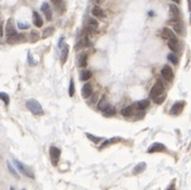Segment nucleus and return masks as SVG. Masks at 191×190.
<instances>
[{"instance_id":"obj_35","label":"nucleus","mask_w":191,"mask_h":190,"mask_svg":"<svg viewBox=\"0 0 191 190\" xmlns=\"http://www.w3.org/2000/svg\"><path fill=\"white\" fill-rule=\"evenodd\" d=\"M87 138H88L89 140H91V141H92L93 143H96V144L99 143V142L102 140L101 138H97V136H93L92 134H90V133H87Z\"/></svg>"},{"instance_id":"obj_41","label":"nucleus","mask_w":191,"mask_h":190,"mask_svg":"<svg viewBox=\"0 0 191 190\" xmlns=\"http://www.w3.org/2000/svg\"><path fill=\"white\" fill-rule=\"evenodd\" d=\"M188 7H189V11H191V0H188Z\"/></svg>"},{"instance_id":"obj_31","label":"nucleus","mask_w":191,"mask_h":190,"mask_svg":"<svg viewBox=\"0 0 191 190\" xmlns=\"http://www.w3.org/2000/svg\"><path fill=\"white\" fill-rule=\"evenodd\" d=\"M168 59H169L171 62H173L174 64H177V62H178V58H177L176 55L173 54V53H171V54L168 55Z\"/></svg>"},{"instance_id":"obj_2","label":"nucleus","mask_w":191,"mask_h":190,"mask_svg":"<svg viewBox=\"0 0 191 190\" xmlns=\"http://www.w3.org/2000/svg\"><path fill=\"white\" fill-rule=\"evenodd\" d=\"M14 164L16 166L17 170L20 171V173H23L25 176H27V177H29V178H34V175H33V173H32V171L30 170V169H28L27 167L25 166L24 163H22L20 161H18V160L15 159Z\"/></svg>"},{"instance_id":"obj_13","label":"nucleus","mask_w":191,"mask_h":190,"mask_svg":"<svg viewBox=\"0 0 191 190\" xmlns=\"http://www.w3.org/2000/svg\"><path fill=\"white\" fill-rule=\"evenodd\" d=\"M161 37L165 40H171V39H175L176 36L174 35V32L172 31L169 28H163L161 31Z\"/></svg>"},{"instance_id":"obj_6","label":"nucleus","mask_w":191,"mask_h":190,"mask_svg":"<svg viewBox=\"0 0 191 190\" xmlns=\"http://www.w3.org/2000/svg\"><path fill=\"white\" fill-rule=\"evenodd\" d=\"M27 40L25 33H17L13 37L8 38V43L9 44H14V43H23Z\"/></svg>"},{"instance_id":"obj_43","label":"nucleus","mask_w":191,"mask_h":190,"mask_svg":"<svg viewBox=\"0 0 191 190\" xmlns=\"http://www.w3.org/2000/svg\"><path fill=\"white\" fill-rule=\"evenodd\" d=\"M102 1H103V0H98V3H101Z\"/></svg>"},{"instance_id":"obj_37","label":"nucleus","mask_w":191,"mask_h":190,"mask_svg":"<svg viewBox=\"0 0 191 190\" xmlns=\"http://www.w3.org/2000/svg\"><path fill=\"white\" fill-rule=\"evenodd\" d=\"M106 105V103H105V99H104V97H103L102 99H101V101L99 102V104H98V109L99 110H103V107Z\"/></svg>"},{"instance_id":"obj_15","label":"nucleus","mask_w":191,"mask_h":190,"mask_svg":"<svg viewBox=\"0 0 191 190\" xmlns=\"http://www.w3.org/2000/svg\"><path fill=\"white\" fill-rule=\"evenodd\" d=\"M32 16H33V24L36 27L40 28L43 26V20H42V17L40 16V14L38 12H36L34 11L33 13H32Z\"/></svg>"},{"instance_id":"obj_28","label":"nucleus","mask_w":191,"mask_h":190,"mask_svg":"<svg viewBox=\"0 0 191 190\" xmlns=\"http://www.w3.org/2000/svg\"><path fill=\"white\" fill-rule=\"evenodd\" d=\"M0 100H2L5 105H8V104L10 103V97L5 92H0Z\"/></svg>"},{"instance_id":"obj_4","label":"nucleus","mask_w":191,"mask_h":190,"mask_svg":"<svg viewBox=\"0 0 191 190\" xmlns=\"http://www.w3.org/2000/svg\"><path fill=\"white\" fill-rule=\"evenodd\" d=\"M164 92V86L163 84H162L161 82L158 81L156 84L152 86V90H150V97H152V99H155L156 97L160 96V95H162Z\"/></svg>"},{"instance_id":"obj_11","label":"nucleus","mask_w":191,"mask_h":190,"mask_svg":"<svg viewBox=\"0 0 191 190\" xmlns=\"http://www.w3.org/2000/svg\"><path fill=\"white\" fill-rule=\"evenodd\" d=\"M102 112H103V115H104V116L111 117V116H113V115H115L116 110H115L114 106L110 105V104H106V105L103 107Z\"/></svg>"},{"instance_id":"obj_42","label":"nucleus","mask_w":191,"mask_h":190,"mask_svg":"<svg viewBox=\"0 0 191 190\" xmlns=\"http://www.w3.org/2000/svg\"><path fill=\"white\" fill-rule=\"evenodd\" d=\"M173 1H174V2H176V3H178L179 1H180V0H173Z\"/></svg>"},{"instance_id":"obj_32","label":"nucleus","mask_w":191,"mask_h":190,"mask_svg":"<svg viewBox=\"0 0 191 190\" xmlns=\"http://www.w3.org/2000/svg\"><path fill=\"white\" fill-rule=\"evenodd\" d=\"M7 166H8V169H9V171H10V172H11V174H12L13 176H15V177H16V178H18V174H17V173H16V171H15V169L13 168L12 164H11V163L9 162V161H8V162H7Z\"/></svg>"},{"instance_id":"obj_24","label":"nucleus","mask_w":191,"mask_h":190,"mask_svg":"<svg viewBox=\"0 0 191 190\" xmlns=\"http://www.w3.org/2000/svg\"><path fill=\"white\" fill-rule=\"evenodd\" d=\"M87 66V55L83 54L81 57H80L79 60V67L80 68H85Z\"/></svg>"},{"instance_id":"obj_5","label":"nucleus","mask_w":191,"mask_h":190,"mask_svg":"<svg viewBox=\"0 0 191 190\" xmlns=\"http://www.w3.org/2000/svg\"><path fill=\"white\" fill-rule=\"evenodd\" d=\"M161 74H162V76H163L164 79H167V81H169V82L173 81L174 73H173V70H172V68L170 67V66H168V64H165V66L162 68Z\"/></svg>"},{"instance_id":"obj_25","label":"nucleus","mask_w":191,"mask_h":190,"mask_svg":"<svg viewBox=\"0 0 191 190\" xmlns=\"http://www.w3.org/2000/svg\"><path fill=\"white\" fill-rule=\"evenodd\" d=\"M120 139L119 138H113V139H110V140H108V141L103 142L102 145H101V148H104V147H108L110 144H114V143H117L118 141H119Z\"/></svg>"},{"instance_id":"obj_23","label":"nucleus","mask_w":191,"mask_h":190,"mask_svg":"<svg viewBox=\"0 0 191 190\" xmlns=\"http://www.w3.org/2000/svg\"><path fill=\"white\" fill-rule=\"evenodd\" d=\"M92 76V73L88 70H84V71L81 72V79L82 81H87L89 79L90 77Z\"/></svg>"},{"instance_id":"obj_22","label":"nucleus","mask_w":191,"mask_h":190,"mask_svg":"<svg viewBox=\"0 0 191 190\" xmlns=\"http://www.w3.org/2000/svg\"><path fill=\"white\" fill-rule=\"evenodd\" d=\"M120 113H121V115L125 116V117L131 116V115L133 114V106H127V107H125V109L121 110Z\"/></svg>"},{"instance_id":"obj_20","label":"nucleus","mask_w":191,"mask_h":190,"mask_svg":"<svg viewBox=\"0 0 191 190\" xmlns=\"http://www.w3.org/2000/svg\"><path fill=\"white\" fill-rule=\"evenodd\" d=\"M136 107L137 110H145L146 107H148L149 105V100L148 99H144V100H141V101L136 102Z\"/></svg>"},{"instance_id":"obj_12","label":"nucleus","mask_w":191,"mask_h":190,"mask_svg":"<svg viewBox=\"0 0 191 190\" xmlns=\"http://www.w3.org/2000/svg\"><path fill=\"white\" fill-rule=\"evenodd\" d=\"M165 149V146L161 143H154L152 145H150V147L148 148V153L152 154V153H157V151H162Z\"/></svg>"},{"instance_id":"obj_29","label":"nucleus","mask_w":191,"mask_h":190,"mask_svg":"<svg viewBox=\"0 0 191 190\" xmlns=\"http://www.w3.org/2000/svg\"><path fill=\"white\" fill-rule=\"evenodd\" d=\"M74 94H75V87H74V81L71 79L70 82V86H69V96L73 97Z\"/></svg>"},{"instance_id":"obj_3","label":"nucleus","mask_w":191,"mask_h":190,"mask_svg":"<svg viewBox=\"0 0 191 190\" xmlns=\"http://www.w3.org/2000/svg\"><path fill=\"white\" fill-rule=\"evenodd\" d=\"M49 155H51L52 163L54 166H57L59 162V159H60V155H61V151L57 148L56 146H52L49 148Z\"/></svg>"},{"instance_id":"obj_36","label":"nucleus","mask_w":191,"mask_h":190,"mask_svg":"<svg viewBox=\"0 0 191 190\" xmlns=\"http://www.w3.org/2000/svg\"><path fill=\"white\" fill-rule=\"evenodd\" d=\"M17 26H18V28H20V29H28V28H29V24H27V23L18 22Z\"/></svg>"},{"instance_id":"obj_27","label":"nucleus","mask_w":191,"mask_h":190,"mask_svg":"<svg viewBox=\"0 0 191 190\" xmlns=\"http://www.w3.org/2000/svg\"><path fill=\"white\" fill-rule=\"evenodd\" d=\"M40 39V33L38 31H36V30H32L31 33H30V41H31L32 43L37 42L38 40Z\"/></svg>"},{"instance_id":"obj_17","label":"nucleus","mask_w":191,"mask_h":190,"mask_svg":"<svg viewBox=\"0 0 191 190\" xmlns=\"http://www.w3.org/2000/svg\"><path fill=\"white\" fill-rule=\"evenodd\" d=\"M68 55H69V45H64V48L61 49V55H60V61L61 64H66L67 59H68Z\"/></svg>"},{"instance_id":"obj_16","label":"nucleus","mask_w":191,"mask_h":190,"mask_svg":"<svg viewBox=\"0 0 191 190\" xmlns=\"http://www.w3.org/2000/svg\"><path fill=\"white\" fill-rule=\"evenodd\" d=\"M168 46L170 47V49H171L172 52H177L178 51V41H177V38L168 40Z\"/></svg>"},{"instance_id":"obj_19","label":"nucleus","mask_w":191,"mask_h":190,"mask_svg":"<svg viewBox=\"0 0 191 190\" xmlns=\"http://www.w3.org/2000/svg\"><path fill=\"white\" fill-rule=\"evenodd\" d=\"M51 1L54 5V7L58 10V12H62L64 10V3L62 0H51Z\"/></svg>"},{"instance_id":"obj_1","label":"nucleus","mask_w":191,"mask_h":190,"mask_svg":"<svg viewBox=\"0 0 191 190\" xmlns=\"http://www.w3.org/2000/svg\"><path fill=\"white\" fill-rule=\"evenodd\" d=\"M26 106L27 109L31 112L34 115H43L44 111L42 109L41 104L39 103V101H37L36 99H29L27 102H26Z\"/></svg>"},{"instance_id":"obj_21","label":"nucleus","mask_w":191,"mask_h":190,"mask_svg":"<svg viewBox=\"0 0 191 190\" xmlns=\"http://www.w3.org/2000/svg\"><path fill=\"white\" fill-rule=\"evenodd\" d=\"M91 13H92V15L93 16H96V17L102 18L103 16H104V12H103V10L101 9L100 7H95L92 9V11H91Z\"/></svg>"},{"instance_id":"obj_9","label":"nucleus","mask_w":191,"mask_h":190,"mask_svg":"<svg viewBox=\"0 0 191 190\" xmlns=\"http://www.w3.org/2000/svg\"><path fill=\"white\" fill-rule=\"evenodd\" d=\"M170 14H171L172 20H179L180 13H179V10H178V8H177V5H170Z\"/></svg>"},{"instance_id":"obj_46","label":"nucleus","mask_w":191,"mask_h":190,"mask_svg":"<svg viewBox=\"0 0 191 190\" xmlns=\"http://www.w3.org/2000/svg\"><path fill=\"white\" fill-rule=\"evenodd\" d=\"M24 190H25V189H24Z\"/></svg>"},{"instance_id":"obj_8","label":"nucleus","mask_w":191,"mask_h":190,"mask_svg":"<svg viewBox=\"0 0 191 190\" xmlns=\"http://www.w3.org/2000/svg\"><path fill=\"white\" fill-rule=\"evenodd\" d=\"M185 106V102L184 101H178L174 104V105L172 106L171 109V114L172 115H178V114L181 113L183 109H184Z\"/></svg>"},{"instance_id":"obj_7","label":"nucleus","mask_w":191,"mask_h":190,"mask_svg":"<svg viewBox=\"0 0 191 190\" xmlns=\"http://www.w3.org/2000/svg\"><path fill=\"white\" fill-rule=\"evenodd\" d=\"M5 35L8 36V38L13 37V36L17 35L16 30H15V27H14V24H13L12 18L8 20L7 24H5Z\"/></svg>"},{"instance_id":"obj_38","label":"nucleus","mask_w":191,"mask_h":190,"mask_svg":"<svg viewBox=\"0 0 191 190\" xmlns=\"http://www.w3.org/2000/svg\"><path fill=\"white\" fill-rule=\"evenodd\" d=\"M3 22L2 20H1V22H0V37H2L3 36Z\"/></svg>"},{"instance_id":"obj_33","label":"nucleus","mask_w":191,"mask_h":190,"mask_svg":"<svg viewBox=\"0 0 191 190\" xmlns=\"http://www.w3.org/2000/svg\"><path fill=\"white\" fill-rule=\"evenodd\" d=\"M88 27H91L93 28V29H97L98 28V22L96 20H93V18H90V20H88Z\"/></svg>"},{"instance_id":"obj_44","label":"nucleus","mask_w":191,"mask_h":190,"mask_svg":"<svg viewBox=\"0 0 191 190\" xmlns=\"http://www.w3.org/2000/svg\"><path fill=\"white\" fill-rule=\"evenodd\" d=\"M10 189H11V190H14V188H13V187H11Z\"/></svg>"},{"instance_id":"obj_26","label":"nucleus","mask_w":191,"mask_h":190,"mask_svg":"<svg viewBox=\"0 0 191 190\" xmlns=\"http://www.w3.org/2000/svg\"><path fill=\"white\" fill-rule=\"evenodd\" d=\"M53 33H54V28L47 27L46 29H44V31H43V36H42V38H43V39H47V38L51 37Z\"/></svg>"},{"instance_id":"obj_39","label":"nucleus","mask_w":191,"mask_h":190,"mask_svg":"<svg viewBox=\"0 0 191 190\" xmlns=\"http://www.w3.org/2000/svg\"><path fill=\"white\" fill-rule=\"evenodd\" d=\"M168 190H175V185H174V183L172 184V185L170 186L169 188H168Z\"/></svg>"},{"instance_id":"obj_34","label":"nucleus","mask_w":191,"mask_h":190,"mask_svg":"<svg viewBox=\"0 0 191 190\" xmlns=\"http://www.w3.org/2000/svg\"><path fill=\"white\" fill-rule=\"evenodd\" d=\"M174 30L177 32V33L180 35L181 32H183V25H181L180 23H175L174 24Z\"/></svg>"},{"instance_id":"obj_40","label":"nucleus","mask_w":191,"mask_h":190,"mask_svg":"<svg viewBox=\"0 0 191 190\" xmlns=\"http://www.w3.org/2000/svg\"><path fill=\"white\" fill-rule=\"evenodd\" d=\"M28 57H29V64H33V62H32V58H31V55H30V53L28 54Z\"/></svg>"},{"instance_id":"obj_30","label":"nucleus","mask_w":191,"mask_h":190,"mask_svg":"<svg viewBox=\"0 0 191 190\" xmlns=\"http://www.w3.org/2000/svg\"><path fill=\"white\" fill-rule=\"evenodd\" d=\"M165 98H167V95L165 94H162V95H160V96H158V97H156V98L154 99V101L156 102V103H158V104H161L162 102L165 100Z\"/></svg>"},{"instance_id":"obj_10","label":"nucleus","mask_w":191,"mask_h":190,"mask_svg":"<svg viewBox=\"0 0 191 190\" xmlns=\"http://www.w3.org/2000/svg\"><path fill=\"white\" fill-rule=\"evenodd\" d=\"M41 10L42 12L44 13L45 17H46L47 20H52V9L49 7V5L47 2H44L41 5Z\"/></svg>"},{"instance_id":"obj_45","label":"nucleus","mask_w":191,"mask_h":190,"mask_svg":"<svg viewBox=\"0 0 191 190\" xmlns=\"http://www.w3.org/2000/svg\"><path fill=\"white\" fill-rule=\"evenodd\" d=\"M190 23H191V15H190Z\"/></svg>"},{"instance_id":"obj_18","label":"nucleus","mask_w":191,"mask_h":190,"mask_svg":"<svg viewBox=\"0 0 191 190\" xmlns=\"http://www.w3.org/2000/svg\"><path fill=\"white\" fill-rule=\"evenodd\" d=\"M145 169H146V163L145 162H140L137 166L134 167V169H133V174L134 175H136V174H140V173L144 172Z\"/></svg>"},{"instance_id":"obj_14","label":"nucleus","mask_w":191,"mask_h":190,"mask_svg":"<svg viewBox=\"0 0 191 190\" xmlns=\"http://www.w3.org/2000/svg\"><path fill=\"white\" fill-rule=\"evenodd\" d=\"M92 95V87H91L90 84H85L82 88V96L83 98H88Z\"/></svg>"}]
</instances>
